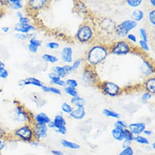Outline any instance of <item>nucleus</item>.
Wrapping results in <instances>:
<instances>
[{
	"mask_svg": "<svg viewBox=\"0 0 155 155\" xmlns=\"http://www.w3.org/2000/svg\"><path fill=\"white\" fill-rule=\"evenodd\" d=\"M110 53L109 48L103 44H96L88 51L86 57L87 62L91 65H97L102 63Z\"/></svg>",
	"mask_w": 155,
	"mask_h": 155,
	"instance_id": "f257e3e1",
	"label": "nucleus"
},
{
	"mask_svg": "<svg viewBox=\"0 0 155 155\" xmlns=\"http://www.w3.org/2000/svg\"><path fill=\"white\" fill-rule=\"evenodd\" d=\"M94 32L90 24H82L77 30L75 38L79 42L86 43L90 42L93 38Z\"/></svg>",
	"mask_w": 155,
	"mask_h": 155,
	"instance_id": "f03ea898",
	"label": "nucleus"
},
{
	"mask_svg": "<svg viewBox=\"0 0 155 155\" xmlns=\"http://www.w3.org/2000/svg\"><path fill=\"white\" fill-rule=\"evenodd\" d=\"M137 26V23L133 20H126L119 25L115 28L116 34L120 37H125L130 31L134 29Z\"/></svg>",
	"mask_w": 155,
	"mask_h": 155,
	"instance_id": "7ed1b4c3",
	"label": "nucleus"
},
{
	"mask_svg": "<svg viewBox=\"0 0 155 155\" xmlns=\"http://www.w3.org/2000/svg\"><path fill=\"white\" fill-rule=\"evenodd\" d=\"M109 50L110 53L113 54L124 56L130 52L131 47L128 42L125 40H119L116 42Z\"/></svg>",
	"mask_w": 155,
	"mask_h": 155,
	"instance_id": "20e7f679",
	"label": "nucleus"
},
{
	"mask_svg": "<svg viewBox=\"0 0 155 155\" xmlns=\"http://www.w3.org/2000/svg\"><path fill=\"white\" fill-rule=\"evenodd\" d=\"M50 0H28L26 8L31 13H36L45 9L49 4Z\"/></svg>",
	"mask_w": 155,
	"mask_h": 155,
	"instance_id": "39448f33",
	"label": "nucleus"
},
{
	"mask_svg": "<svg viewBox=\"0 0 155 155\" xmlns=\"http://www.w3.org/2000/svg\"><path fill=\"white\" fill-rule=\"evenodd\" d=\"M15 135L18 138L27 142L31 141L34 137L33 129L28 125H25L17 129L15 132Z\"/></svg>",
	"mask_w": 155,
	"mask_h": 155,
	"instance_id": "423d86ee",
	"label": "nucleus"
},
{
	"mask_svg": "<svg viewBox=\"0 0 155 155\" xmlns=\"http://www.w3.org/2000/svg\"><path fill=\"white\" fill-rule=\"evenodd\" d=\"M104 92L110 97H115L120 92V88L113 82H105L103 85Z\"/></svg>",
	"mask_w": 155,
	"mask_h": 155,
	"instance_id": "0eeeda50",
	"label": "nucleus"
},
{
	"mask_svg": "<svg viewBox=\"0 0 155 155\" xmlns=\"http://www.w3.org/2000/svg\"><path fill=\"white\" fill-rule=\"evenodd\" d=\"M34 136L35 139L40 140L46 137L48 135V126L46 125L37 123L33 129Z\"/></svg>",
	"mask_w": 155,
	"mask_h": 155,
	"instance_id": "6e6552de",
	"label": "nucleus"
},
{
	"mask_svg": "<svg viewBox=\"0 0 155 155\" xmlns=\"http://www.w3.org/2000/svg\"><path fill=\"white\" fill-rule=\"evenodd\" d=\"M14 114L15 119L18 122H25L29 119L28 113L20 106H17L15 108L14 110Z\"/></svg>",
	"mask_w": 155,
	"mask_h": 155,
	"instance_id": "1a4fd4ad",
	"label": "nucleus"
},
{
	"mask_svg": "<svg viewBox=\"0 0 155 155\" xmlns=\"http://www.w3.org/2000/svg\"><path fill=\"white\" fill-rule=\"evenodd\" d=\"M14 31L16 33H20L26 34H29L31 33H32L36 31V28L32 24L28 25H21L18 23L15 24L14 26Z\"/></svg>",
	"mask_w": 155,
	"mask_h": 155,
	"instance_id": "9d476101",
	"label": "nucleus"
},
{
	"mask_svg": "<svg viewBox=\"0 0 155 155\" xmlns=\"http://www.w3.org/2000/svg\"><path fill=\"white\" fill-rule=\"evenodd\" d=\"M29 85H32L41 88L44 84L40 80L36 78L35 77H28L27 78L22 80L19 82V86L22 87Z\"/></svg>",
	"mask_w": 155,
	"mask_h": 155,
	"instance_id": "9b49d317",
	"label": "nucleus"
},
{
	"mask_svg": "<svg viewBox=\"0 0 155 155\" xmlns=\"http://www.w3.org/2000/svg\"><path fill=\"white\" fill-rule=\"evenodd\" d=\"M61 60L67 64H70L73 60V50L70 46L63 48L61 52Z\"/></svg>",
	"mask_w": 155,
	"mask_h": 155,
	"instance_id": "f8f14e48",
	"label": "nucleus"
},
{
	"mask_svg": "<svg viewBox=\"0 0 155 155\" xmlns=\"http://www.w3.org/2000/svg\"><path fill=\"white\" fill-rule=\"evenodd\" d=\"M42 42L37 39L35 37L29 39V43L28 45V49L31 53H37L39 48L41 46Z\"/></svg>",
	"mask_w": 155,
	"mask_h": 155,
	"instance_id": "ddd939ff",
	"label": "nucleus"
},
{
	"mask_svg": "<svg viewBox=\"0 0 155 155\" xmlns=\"http://www.w3.org/2000/svg\"><path fill=\"white\" fill-rule=\"evenodd\" d=\"M146 128V125L143 123H131L128 126V129L134 135H139L143 132Z\"/></svg>",
	"mask_w": 155,
	"mask_h": 155,
	"instance_id": "4468645a",
	"label": "nucleus"
},
{
	"mask_svg": "<svg viewBox=\"0 0 155 155\" xmlns=\"http://www.w3.org/2000/svg\"><path fill=\"white\" fill-rule=\"evenodd\" d=\"M70 115L75 119L81 120L85 117L86 115V111L84 107H77L75 109L72 110Z\"/></svg>",
	"mask_w": 155,
	"mask_h": 155,
	"instance_id": "2eb2a0df",
	"label": "nucleus"
},
{
	"mask_svg": "<svg viewBox=\"0 0 155 155\" xmlns=\"http://www.w3.org/2000/svg\"><path fill=\"white\" fill-rule=\"evenodd\" d=\"M49 78L51 80V83L52 84H55L59 86H65V81L61 80V78L58 76L55 73L52 72L49 74Z\"/></svg>",
	"mask_w": 155,
	"mask_h": 155,
	"instance_id": "dca6fc26",
	"label": "nucleus"
},
{
	"mask_svg": "<svg viewBox=\"0 0 155 155\" xmlns=\"http://www.w3.org/2000/svg\"><path fill=\"white\" fill-rule=\"evenodd\" d=\"M111 134L113 137L117 141H122L124 139V129L114 127Z\"/></svg>",
	"mask_w": 155,
	"mask_h": 155,
	"instance_id": "f3484780",
	"label": "nucleus"
},
{
	"mask_svg": "<svg viewBox=\"0 0 155 155\" xmlns=\"http://www.w3.org/2000/svg\"><path fill=\"white\" fill-rule=\"evenodd\" d=\"M35 120L37 123L41 125H48L51 122V119L43 112L39 113L35 116Z\"/></svg>",
	"mask_w": 155,
	"mask_h": 155,
	"instance_id": "a211bd4d",
	"label": "nucleus"
},
{
	"mask_svg": "<svg viewBox=\"0 0 155 155\" xmlns=\"http://www.w3.org/2000/svg\"><path fill=\"white\" fill-rule=\"evenodd\" d=\"M83 80L87 83H94L96 81V77L92 71L87 70L83 74Z\"/></svg>",
	"mask_w": 155,
	"mask_h": 155,
	"instance_id": "6ab92c4d",
	"label": "nucleus"
},
{
	"mask_svg": "<svg viewBox=\"0 0 155 155\" xmlns=\"http://www.w3.org/2000/svg\"><path fill=\"white\" fill-rule=\"evenodd\" d=\"M142 71L143 74L147 76L151 75L154 73V70L151 64L147 60L143 61L142 65Z\"/></svg>",
	"mask_w": 155,
	"mask_h": 155,
	"instance_id": "aec40b11",
	"label": "nucleus"
},
{
	"mask_svg": "<svg viewBox=\"0 0 155 155\" xmlns=\"http://www.w3.org/2000/svg\"><path fill=\"white\" fill-rule=\"evenodd\" d=\"M55 126V128L58 129L60 128L66 126V120L64 117L61 115H57L53 121Z\"/></svg>",
	"mask_w": 155,
	"mask_h": 155,
	"instance_id": "412c9836",
	"label": "nucleus"
},
{
	"mask_svg": "<svg viewBox=\"0 0 155 155\" xmlns=\"http://www.w3.org/2000/svg\"><path fill=\"white\" fill-rule=\"evenodd\" d=\"M144 18V13L142 10L136 9L131 13V20L136 22H139L142 21Z\"/></svg>",
	"mask_w": 155,
	"mask_h": 155,
	"instance_id": "4be33fe9",
	"label": "nucleus"
},
{
	"mask_svg": "<svg viewBox=\"0 0 155 155\" xmlns=\"http://www.w3.org/2000/svg\"><path fill=\"white\" fill-rule=\"evenodd\" d=\"M146 89L150 93H155V78H151L148 79L145 83Z\"/></svg>",
	"mask_w": 155,
	"mask_h": 155,
	"instance_id": "5701e85b",
	"label": "nucleus"
},
{
	"mask_svg": "<svg viewBox=\"0 0 155 155\" xmlns=\"http://www.w3.org/2000/svg\"><path fill=\"white\" fill-rule=\"evenodd\" d=\"M61 143L64 147L72 149V150H77V149H79L80 148V145L79 144L69 141V140H67L66 139H63L61 141Z\"/></svg>",
	"mask_w": 155,
	"mask_h": 155,
	"instance_id": "b1692460",
	"label": "nucleus"
},
{
	"mask_svg": "<svg viewBox=\"0 0 155 155\" xmlns=\"http://www.w3.org/2000/svg\"><path fill=\"white\" fill-rule=\"evenodd\" d=\"M71 104L76 106L77 107H84L85 101L83 98L79 96H76L75 97H72L71 100Z\"/></svg>",
	"mask_w": 155,
	"mask_h": 155,
	"instance_id": "393cba45",
	"label": "nucleus"
},
{
	"mask_svg": "<svg viewBox=\"0 0 155 155\" xmlns=\"http://www.w3.org/2000/svg\"><path fill=\"white\" fill-rule=\"evenodd\" d=\"M41 58L43 60L51 64H55L58 62V59L57 56L49 54H44L42 55Z\"/></svg>",
	"mask_w": 155,
	"mask_h": 155,
	"instance_id": "a878e982",
	"label": "nucleus"
},
{
	"mask_svg": "<svg viewBox=\"0 0 155 155\" xmlns=\"http://www.w3.org/2000/svg\"><path fill=\"white\" fill-rule=\"evenodd\" d=\"M41 89L45 92H50V93L54 94L56 95H61V91L59 89H57L56 88L49 87V86H46L43 85L41 87Z\"/></svg>",
	"mask_w": 155,
	"mask_h": 155,
	"instance_id": "bb28decb",
	"label": "nucleus"
},
{
	"mask_svg": "<svg viewBox=\"0 0 155 155\" xmlns=\"http://www.w3.org/2000/svg\"><path fill=\"white\" fill-rule=\"evenodd\" d=\"M125 141L131 143L133 140H134V134L128 129H124V139Z\"/></svg>",
	"mask_w": 155,
	"mask_h": 155,
	"instance_id": "cd10ccee",
	"label": "nucleus"
},
{
	"mask_svg": "<svg viewBox=\"0 0 155 155\" xmlns=\"http://www.w3.org/2000/svg\"><path fill=\"white\" fill-rule=\"evenodd\" d=\"M125 2L128 6L136 8L142 5L143 0H125Z\"/></svg>",
	"mask_w": 155,
	"mask_h": 155,
	"instance_id": "c85d7f7f",
	"label": "nucleus"
},
{
	"mask_svg": "<svg viewBox=\"0 0 155 155\" xmlns=\"http://www.w3.org/2000/svg\"><path fill=\"white\" fill-rule=\"evenodd\" d=\"M54 73H55L58 76H60L61 78H63L67 74L63 66H56L54 68Z\"/></svg>",
	"mask_w": 155,
	"mask_h": 155,
	"instance_id": "c756f323",
	"label": "nucleus"
},
{
	"mask_svg": "<svg viewBox=\"0 0 155 155\" xmlns=\"http://www.w3.org/2000/svg\"><path fill=\"white\" fill-rule=\"evenodd\" d=\"M103 113L107 116V117H112V118H114V119H119L120 117V115L112 110L110 109H105L103 111Z\"/></svg>",
	"mask_w": 155,
	"mask_h": 155,
	"instance_id": "7c9ffc66",
	"label": "nucleus"
},
{
	"mask_svg": "<svg viewBox=\"0 0 155 155\" xmlns=\"http://www.w3.org/2000/svg\"><path fill=\"white\" fill-rule=\"evenodd\" d=\"M134 140L137 143L143 145H148L150 143L149 140L147 137L140 135H137L136 137H134Z\"/></svg>",
	"mask_w": 155,
	"mask_h": 155,
	"instance_id": "2f4dec72",
	"label": "nucleus"
},
{
	"mask_svg": "<svg viewBox=\"0 0 155 155\" xmlns=\"http://www.w3.org/2000/svg\"><path fill=\"white\" fill-rule=\"evenodd\" d=\"M64 91H65L66 94H67L69 96H71L72 97H75L76 96H78V92H77L75 88L67 86L66 88H65Z\"/></svg>",
	"mask_w": 155,
	"mask_h": 155,
	"instance_id": "473e14b6",
	"label": "nucleus"
},
{
	"mask_svg": "<svg viewBox=\"0 0 155 155\" xmlns=\"http://www.w3.org/2000/svg\"><path fill=\"white\" fill-rule=\"evenodd\" d=\"M134 151L130 146L124 147V149L119 153L118 155H133Z\"/></svg>",
	"mask_w": 155,
	"mask_h": 155,
	"instance_id": "72a5a7b5",
	"label": "nucleus"
},
{
	"mask_svg": "<svg viewBox=\"0 0 155 155\" xmlns=\"http://www.w3.org/2000/svg\"><path fill=\"white\" fill-rule=\"evenodd\" d=\"M148 21L150 22V23L153 25L154 26L155 25V10L154 9H153L152 10H151L148 15Z\"/></svg>",
	"mask_w": 155,
	"mask_h": 155,
	"instance_id": "f704fd0d",
	"label": "nucleus"
},
{
	"mask_svg": "<svg viewBox=\"0 0 155 155\" xmlns=\"http://www.w3.org/2000/svg\"><path fill=\"white\" fill-rule=\"evenodd\" d=\"M139 35L140 37V40L146 41V42H148V34H147V30L143 28H141L139 29Z\"/></svg>",
	"mask_w": 155,
	"mask_h": 155,
	"instance_id": "c9c22d12",
	"label": "nucleus"
},
{
	"mask_svg": "<svg viewBox=\"0 0 155 155\" xmlns=\"http://www.w3.org/2000/svg\"><path fill=\"white\" fill-rule=\"evenodd\" d=\"M61 110L63 112L70 114L71 113V112L72 111L73 109L69 104L66 103H64L61 105Z\"/></svg>",
	"mask_w": 155,
	"mask_h": 155,
	"instance_id": "e433bc0d",
	"label": "nucleus"
},
{
	"mask_svg": "<svg viewBox=\"0 0 155 155\" xmlns=\"http://www.w3.org/2000/svg\"><path fill=\"white\" fill-rule=\"evenodd\" d=\"M65 84L68 86V87H71V88H77L78 86V83L74 79H68L66 80V81H65Z\"/></svg>",
	"mask_w": 155,
	"mask_h": 155,
	"instance_id": "4c0bfd02",
	"label": "nucleus"
},
{
	"mask_svg": "<svg viewBox=\"0 0 155 155\" xmlns=\"http://www.w3.org/2000/svg\"><path fill=\"white\" fill-rule=\"evenodd\" d=\"M14 37H15V39L20 41H25L29 39L28 34L20 33H16L14 35Z\"/></svg>",
	"mask_w": 155,
	"mask_h": 155,
	"instance_id": "58836bf2",
	"label": "nucleus"
},
{
	"mask_svg": "<svg viewBox=\"0 0 155 155\" xmlns=\"http://www.w3.org/2000/svg\"><path fill=\"white\" fill-rule=\"evenodd\" d=\"M9 8H10L12 10L18 11H20L21 9L23 8V5L22 3H17L11 4L9 5Z\"/></svg>",
	"mask_w": 155,
	"mask_h": 155,
	"instance_id": "ea45409f",
	"label": "nucleus"
},
{
	"mask_svg": "<svg viewBox=\"0 0 155 155\" xmlns=\"http://www.w3.org/2000/svg\"><path fill=\"white\" fill-rule=\"evenodd\" d=\"M46 46L50 50H58L60 48V44L56 42H49L46 43Z\"/></svg>",
	"mask_w": 155,
	"mask_h": 155,
	"instance_id": "a19ab883",
	"label": "nucleus"
},
{
	"mask_svg": "<svg viewBox=\"0 0 155 155\" xmlns=\"http://www.w3.org/2000/svg\"><path fill=\"white\" fill-rule=\"evenodd\" d=\"M18 23L21 25H28L31 24V20L29 17L23 15V17L18 18Z\"/></svg>",
	"mask_w": 155,
	"mask_h": 155,
	"instance_id": "79ce46f5",
	"label": "nucleus"
},
{
	"mask_svg": "<svg viewBox=\"0 0 155 155\" xmlns=\"http://www.w3.org/2000/svg\"><path fill=\"white\" fill-rule=\"evenodd\" d=\"M139 44L140 45V46L141 47V48L146 51H149L150 50L149 44L148 43V42L142 40H140L139 41Z\"/></svg>",
	"mask_w": 155,
	"mask_h": 155,
	"instance_id": "37998d69",
	"label": "nucleus"
},
{
	"mask_svg": "<svg viewBox=\"0 0 155 155\" xmlns=\"http://www.w3.org/2000/svg\"><path fill=\"white\" fill-rule=\"evenodd\" d=\"M9 71L6 68L0 70V78L1 79H3V80L6 79L9 76Z\"/></svg>",
	"mask_w": 155,
	"mask_h": 155,
	"instance_id": "c03bdc74",
	"label": "nucleus"
},
{
	"mask_svg": "<svg viewBox=\"0 0 155 155\" xmlns=\"http://www.w3.org/2000/svg\"><path fill=\"white\" fill-rule=\"evenodd\" d=\"M114 127L119 128H122V129H126L128 126H127V125L124 121L117 120L114 123Z\"/></svg>",
	"mask_w": 155,
	"mask_h": 155,
	"instance_id": "a18cd8bd",
	"label": "nucleus"
},
{
	"mask_svg": "<svg viewBox=\"0 0 155 155\" xmlns=\"http://www.w3.org/2000/svg\"><path fill=\"white\" fill-rule=\"evenodd\" d=\"M82 62V59H76L74 63L72 64V65H71L72 67L73 70H75L77 69H78L79 67L81 66V64Z\"/></svg>",
	"mask_w": 155,
	"mask_h": 155,
	"instance_id": "49530a36",
	"label": "nucleus"
},
{
	"mask_svg": "<svg viewBox=\"0 0 155 155\" xmlns=\"http://www.w3.org/2000/svg\"><path fill=\"white\" fill-rule=\"evenodd\" d=\"M127 37L128 40H130V41L131 42H132V43H136L137 42V39L136 36L134 34H132V33L128 34L127 35Z\"/></svg>",
	"mask_w": 155,
	"mask_h": 155,
	"instance_id": "de8ad7c7",
	"label": "nucleus"
},
{
	"mask_svg": "<svg viewBox=\"0 0 155 155\" xmlns=\"http://www.w3.org/2000/svg\"><path fill=\"white\" fill-rule=\"evenodd\" d=\"M151 98H152V95H151V94H150V92H145L142 95V100L143 102H147L150 100Z\"/></svg>",
	"mask_w": 155,
	"mask_h": 155,
	"instance_id": "09e8293b",
	"label": "nucleus"
},
{
	"mask_svg": "<svg viewBox=\"0 0 155 155\" xmlns=\"http://www.w3.org/2000/svg\"><path fill=\"white\" fill-rule=\"evenodd\" d=\"M63 67H64V70H65L66 74H69V73H71L72 71H74L73 69H72V66L70 65H65L64 66H63Z\"/></svg>",
	"mask_w": 155,
	"mask_h": 155,
	"instance_id": "8fccbe9b",
	"label": "nucleus"
},
{
	"mask_svg": "<svg viewBox=\"0 0 155 155\" xmlns=\"http://www.w3.org/2000/svg\"><path fill=\"white\" fill-rule=\"evenodd\" d=\"M57 132L62 134V135H64L66 134L67 133V129L66 128V126H63V127H61V128H60L58 129H56Z\"/></svg>",
	"mask_w": 155,
	"mask_h": 155,
	"instance_id": "3c124183",
	"label": "nucleus"
},
{
	"mask_svg": "<svg viewBox=\"0 0 155 155\" xmlns=\"http://www.w3.org/2000/svg\"><path fill=\"white\" fill-rule=\"evenodd\" d=\"M0 6L3 7H9V3L8 2V0H0Z\"/></svg>",
	"mask_w": 155,
	"mask_h": 155,
	"instance_id": "603ef678",
	"label": "nucleus"
},
{
	"mask_svg": "<svg viewBox=\"0 0 155 155\" xmlns=\"http://www.w3.org/2000/svg\"><path fill=\"white\" fill-rule=\"evenodd\" d=\"M1 30H2V31L3 33L7 34V33H8L10 31L11 28H10L9 26H3L2 27Z\"/></svg>",
	"mask_w": 155,
	"mask_h": 155,
	"instance_id": "864d4df0",
	"label": "nucleus"
},
{
	"mask_svg": "<svg viewBox=\"0 0 155 155\" xmlns=\"http://www.w3.org/2000/svg\"><path fill=\"white\" fill-rule=\"evenodd\" d=\"M5 147V142L2 138H0V151H2Z\"/></svg>",
	"mask_w": 155,
	"mask_h": 155,
	"instance_id": "5fc2aeb1",
	"label": "nucleus"
},
{
	"mask_svg": "<svg viewBox=\"0 0 155 155\" xmlns=\"http://www.w3.org/2000/svg\"><path fill=\"white\" fill-rule=\"evenodd\" d=\"M8 2H9V5H11V4L17 3H22L23 0H8Z\"/></svg>",
	"mask_w": 155,
	"mask_h": 155,
	"instance_id": "6e6d98bb",
	"label": "nucleus"
},
{
	"mask_svg": "<svg viewBox=\"0 0 155 155\" xmlns=\"http://www.w3.org/2000/svg\"><path fill=\"white\" fill-rule=\"evenodd\" d=\"M51 152L54 155H63V153L59 150H52Z\"/></svg>",
	"mask_w": 155,
	"mask_h": 155,
	"instance_id": "4d7b16f0",
	"label": "nucleus"
},
{
	"mask_svg": "<svg viewBox=\"0 0 155 155\" xmlns=\"http://www.w3.org/2000/svg\"><path fill=\"white\" fill-rule=\"evenodd\" d=\"M6 131L5 130H3V129L0 128V138L3 139V137L6 136Z\"/></svg>",
	"mask_w": 155,
	"mask_h": 155,
	"instance_id": "13d9d810",
	"label": "nucleus"
},
{
	"mask_svg": "<svg viewBox=\"0 0 155 155\" xmlns=\"http://www.w3.org/2000/svg\"><path fill=\"white\" fill-rule=\"evenodd\" d=\"M24 15H23V13L21 11H17L16 12V16L17 17L18 19V18H20L21 17H23Z\"/></svg>",
	"mask_w": 155,
	"mask_h": 155,
	"instance_id": "bf43d9fd",
	"label": "nucleus"
},
{
	"mask_svg": "<svg viewBox=\"0 0 155 155\" xmlns=\"http://www.w3.org/2000/svg\"><path fill=\"white\" fill-rule=\"evenodd\" d=\"M145 135H147V136H151V134H152V131H150V130H146V129H145L144 131H143V132Z\"/></svg>",
	"mask_w": 155,
	"mask_h": 155,
	"instance_id": "052dcab7",
	"label": "nucleus"
},
{
	"mask_svg": "<svg viewBox=\"0 0 155 155\" xmlns=\"http://www.w3.org/2000/svg\"><path fill=\"white\" fill-rule=\"evenodd\" d=\"M5 68H6L5 64L2 60H0V70H2V69Z\"/></svg>",
	"mask_w": 155,
	"mask_h": 155,
	"instance_id": "680f3d73",
	"label": "nucleus"
},
{
	"mask_svg": "<svg viewBox=\"0 0 155 155\" xmlns=\"http://www.w3.org/2000/svg\"><path fill=\"white\" fill-rule=\"evenodd\" d=\"M150 4L151 5V6L153 8H154L155 6V0H148Z\"/></svg>",
	"mask_w": 155,
	"mask_h": 155,
	"instance_id": "e2e57ef3",
	"label": "nucleus"
},
{
	"mask_svg": "<svg viewBox=\"0 0 155 155\" xmlns=\"http://www.w3.org/2000/svg\"><path fill=\"white\" fill-rule=\"evenodd\" d=\"M4 14V11H3V8H2L0 6V18L2 17V15H3Z\"/></svg>",
	"mask_w": 155,
	"mask_h": 155,
	"instance_id": "0e129e2a",
	"label": "nucleus"
},
{
	"mask_svg": "<svg viewBox=\"0 0 155 155\" xmlns=\"http://www.w3.org/2000/svg\"><path fill=\"white\" fill-rule=\"evenodd\" d=\"M152 147H153V149H155V143H154V142L153 143V144H152Z\"/></svg>",
	"mask_w": 155,
	"mask_h": 155,
	"instance_id": "69168bd1",
	"label": "nucleus"
}]
</instances>
